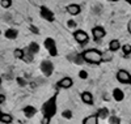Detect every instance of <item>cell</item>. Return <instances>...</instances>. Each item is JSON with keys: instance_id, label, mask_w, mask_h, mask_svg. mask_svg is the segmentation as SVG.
<instances>
[{"instance_id": "obj_27", "label": "cell", "mask_w": 131, "mask_h": 124, "mask_svg": "<svg viewBox=\"0 0 131 124\" xmlns=\"http://www.w3.org/2000/svg\"><path fill=\"white\" fill-rule=\"evenodd\" d=\"M126 2H128V3H131V0H126Z\"/></svg>"}, {"instance_id": "obj_21", "label": "cell", "mask_w": 131, "mask_h": 124, "mask_svg": "<svg viewBox=\"0 0 131 124\" xmlns=\"http://www.w3.org/2000/svg\"><path fill=\"white\" fill-rule=\"evenodd\" d=\"M88 77H89V73L86 72L85 69H81V71H79V78H80V80H86Z\"/></svg>"}, {"instance_id": "obj_8", "label": "cell", "mask_w": 131, "mask_h": 124, "mask_svg": "<svg viewBox=\"0 0 131 124\" xmlns=\"http://www.w3.org/2000/svg\"><path fill=\"white\" fill-rule=\"evenodd\" d=\"M112 97L115 102H122L125 99V92L121 89V88H114L113 92H112Z\"/></svg>"}, {"instance_id": "obj_24", "label": "cell", "mask_w": 131, "mask_h": 124, "mask_svg": "<svg viewBox=\"0 0 131 124\" xmlns=\"http://www.w3.org/2000/svg\"><path fill=\"white\" fill-rule=\"evenodd\" d=\"M30 29H31V31L34 33V34H39V29H38V28H36V26H30Z\"/></svg>"}, {"instance_id": "obj_4", "label": "cell", "mask_w": 131, "mask_h": 124, "mask_svg": "<svg viewBox=\"0 0 131 124\" xmlns=\"http://www.w3.org/2000/svg\"><path fill=\"white\" fill-rule=\"evenodd\" d=\"M39 69L43 73V76L50 77L52 75V72H54V63L51 60H42L41 65H39Z\"/></svg>"}, {"instance_id": "obj_13", "label": "cell", "mask_w": 131, "mask_h": 124, "mask_svg": "<svg viewBox=\"0 0 131 124\" xmlns=\"http://www.w3.org/2000/svg\"><path fill=\"white\" fill-rule=\"evenodd\" d=\"M80 97H81V101H83L85 105H93V102H94L93 94L91 92H83Z\"/></svg>"}, {"instance_id": "obj_26", "label": "cell", "mask_w": 131, "mask_h": 124, "mask_svg": "<svg viewBox=\"0 0 131 124\" xmlns=\"http://www.w3.org/2000/svg\"><path fill=\"white\" fill-rule=\"evenodd\" d=\"M0 85H2V77H0Z\"/></svg>"}, {"instance_id": "obj_23", "label": "cell", "mask_w": 131, "mask_h": 124, "mask_svg": "<svg viewBox=\"0 0 131 124\" xmlns=\"http://www.w3.org/2000/svg\"><path fill=\"white\" fill-rule=\"evenodd\" d=\"M106 112H107V110L102 108L101 111H98V116H100V118H106Z\"/></svg>"}, {"instance_id": "obj_16", "label": "cell", "mask_w": 131, "mask_h": 124, "mask_svg": "<svg viewBox=\"0 0 131 124\" xmlns=\"http://www.w3.org/2000/svg\"><path fill=\"white\" fill-rule=\"evenodd\" d=\"M97 115H89L84 119L83 124H97Z\"/></svg>"}, {"instance_id": "obj_6", "label": "cell", "mask_w": 131, "mask_h": 124, "mask_svg": "<svg viewBox=\"0 0 131 124\" xmlns=\"http://www.w3.org/2000/svg\"><path fill=\"white\" fill-rule=\"evenodd\" d=\"M92 35H93V39L94 41H100V39H102V38H105V35H106V30H105V28L104 26H94L93 29H92Z\"/></svg>"}, {"instance_id": "obj_1", "label": "cell", "mask_w": 131, "mask_h": 124, "mask_svg": "<svg viewBox=\"0 0 131 124\" xmlns=\"http://www.w3.org/2000/svg\"><path fill=\"white\" fill-rule=\"evenodd\" d=\"M81 58L84 61L91 63V64H100L101 61H104V55L96 48L85 50L84 52H81Z\"/></svg>"}, {"instance_id": "obj_19", "label": "cell", "mask_w": 131, "mask_h": 124, "mask_svg": "<svg viewBox=\"0 0 131 124\" xmlns=\"http://www.w3.org/2000/svg\"><path fill=\"white\" fill-rule=\"evenodd\" d=\"M13 55H15V58L23 59L24 58V48H16L15 52H13Z\"/></svg>"}, {"instance_id": "obj_22", "label": "cell", "mask_w": 131, "mask_h": 124, "mask_svg": "<svg viewBox=\"0 0 131 124\" xmlns=\"http://www.w3.org/2000/svg\"><path fill=\"white\" fill-rule=\"evenodd\" d=\"M67 26H68L70 29H75V28H76V22H75V20H72V18L68 20V21H67Z\"/></svg>"}, {"instance_id": "obj_11", "label": "cell", "mask_w": 131, "mask_h": 124, "mask_svg": "<svg viewBox=\"0 0 131 124\" xmlns=\"http://www.w3.org/2000/svg\"><path fill=\"white\" fill-rule=\"evenodd\" d=\"M73 85V80H72V77H63L62 80L58 82V86L62 88V89H68Z\"/></svg>"}, {"instance_id": "obj_15", "label": "cell", "mask_w": 131, "mask_h": 124, "mask_svg": "<svg viewBox=\"0 0 131 124\" xmlns=\"http://www.w3.org/2000/svg\"><path fill=\"white\" fill-rule=\"evenodd\" d=\"M121 50V42H119L118 39H112L110 42H109V51H118Z\"/></svg>"}, {"instance_id": "obj_7", "label": "cell", "mask_w": 131, "mask_h": 124, "mask_svg": "<svg viewBox=\"0 0 131 124\" xmlns=\"http://www.w3.org/2000/svg\"><path fill=\"white\" fill-rule=\"evenodd\" d=\"M41 17L45 18L49 22H52L54 18H55V16H54V13H52V10L50 8H47V7H41Z\"/></svg>"}, {"instance_id": "obj_28", "label": "cell", "mask_w": 131, "mask_h": 124, "mask_svg": "<svg viewBox=\"0 0 131 124\" xmlns=\"http://www.w3.org/2000/svg\"><path fill=\"white\" fill-rule=\"evenodd\" d=\"M0 35H2V30H0Z\"/></svg>"}, {"instance_id": "obj_25", "label": "cell", "mask_w": 131, "mask_h": 124, "mask_svg": "<svg viewBox=\"0 0 131 124\" xmlns=\"http://www.w3.org/2000/svg\"><path fill=\"white\" fill-rule=\"evenodd\" d=\"M127 30H128V33L131 34V20L128 21V24H127Z\"/></svg>"}, {"instance_id": "obj_2", "label": "cell", "mask_w": 131, "mask_h": 124, "mask_svg": "<svg viewBox=\"0 0 131 124\" xmlns=\"http://www.w3.org/2000/svg\"><path fill=\"white\" fill-rule=\"evenodd\" d=\"M43 46H45V48L47 50V52H49V55L50 56H57L58 55V46H57V42H55V39L54 38H51V37H47L45 41H43Z\"/></svg>"}, {"instance_id": "obj_17", "label": "cell", "mask_w": 131, "mask_h": 124, "mask_svg": "<svg viewBox=\"0 0 131 124\" xmlns=\"http://www.w3.org/2000/svg\"><path fill=\"white\" fill-rule=\"evenodd\" d=\"M121 50H122V52L127 56V55H130L131 54V44L130 43H125V44H122L121 46Z\"/></svg>"}, {"instance_id": "obj_18", "label": "cell", "mask_w": 131, "mask_h": 124, "mask_svg": "<svg viewBox=\"0 0 131 124\" xmlns=\"http://www.w3.org/2000/svg\"><path fill=\"white\" fill-rule=\"evenodd\" d=\"M0 5L4 9H8V8L12 7V0H0Z\"/></svg>"}, {"instance_id": "obj_10", "label": "cell", "mask_w": 131, "mask_h": 124, "mask_svg": "<svg viewBox=\"0 0 131 124\" xmlns=\"http://www.w3.org/2000/svg\"><path fill=\"white\" fill-rule=\"evenodd\" d=\"M24 50H25V52H28V54H30V55L34 56L36 54L39 52V44H38L37 42H30V43L28 44V47L24 48Z\"/></svg>"}, {"instance_id": "obj_12", "label": "cell", "mask_w": 131, "mask_h": 124, "mask_svg": "<svg viewBox=\"0 0 131 124\" xmlns=\"http://www.w3.org/2000/svg\"><path fill=\"white\" fill-rule=\"evenodd\" d=\"M4 37L9 41H15L17 37H18V30L17 29H13V28H9L4 31Z\"/></svg>"}, {"instance_id": "obj_5", "label": "cell", "mask_w": 131, "mask_h": 124, "mask_svg": "<svg viewBox=\"0 0 131 124\" xmlns=\"http://www.w3.org/2000/svg\"><path fill=\"white\" fill-rule=\"evenodd\" d=\"M115 78L121 82V84H125V85H128L131 84V73L126 69H119L115 75Z\"/></svg>"}, {"instance_id": "obj_14", "label": "cell", "mask_w": 131, "mask_h": 124, "mask_svg": "<svg viewBox=\"0 0 131 124\" xmlns=\"http://www.w3.org/2000/svg\"><path fill=\"white\" fill-rule=\"evenodd\" d=\"M23 112H24V115L26 118H33V116L37 114V108L34 106H31V105H28L26 107H24Z\"/></svg>"}, {"instance_id": "obj_9", "label": "cell", "mask_w": 131, "mask_h": 124, "mask_svg": "<svg viewBox=\"0 0 131 124\" xmlns=\"http://www.w3.org/2000/svg\"><path fill=\"white\" fill-rule=\"evenodd\" d=\"M67 12H68V15H71L72 17L73 16H78L80 12H81V7L79 5V4H76V3H72V4H68L67 5Z\"/></svg>"}, {"instance_id": "obj_20", "label": "cell", "mask_w": 131, "mask_h": 124, "mask_svg": "<svg viewBox=\"0 0 131 124\" xmlns=\"http://www.w3.org/2000/svg\"><path fill=\"white\" fill-rule=\"evenodd\" d=\"M62 116L64 118V119H72V116H73V114H72V111L71 110H64L63 112H62Z\"/></svg>"}, {"instance_id": "obj_3", "label": "cell", "mask_w": 131, "mask_h": 124, "mask_svg": "<svg viewBox=\"0 0 131 124\" xmlns=\"http://www.w3.org/2000/svg\"><path fill=\"white\" fill-rule=\"evenodd\" d=\"M72 35H73V39L78 42L79 44H83V46L89 42V35L86 34L84 30H81V29H75Z\"/></svg>"}]
</instances>
